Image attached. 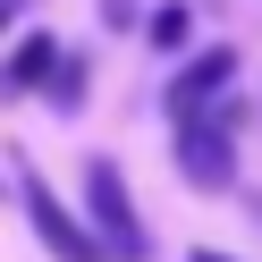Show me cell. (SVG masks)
Here are the masks:
<instances>
[{
    "mask_svg": "<svg viewBox=\"0 0 262 262\" xmlns=\"http://www.w3.org/2000/svg\"><path fill=\"white\" fill-rule=\"evenodd\" d=\"M178 169L194 186H228L237 178V102H203L178 119Z\"/></svg>",
    "mask_w": 262,
    "mask_h": 262,
    "instance_id": "obj_1",
    "label": "cell"
},
{
    "mask_svg": "<svg viewBox=\"0 0 262 262\" xmlns=\"http://www.w3.org/2000/svg\"><path fill=\"white\" fill-rule=\"evenodd\" d=\"M85 211H93V237L110 245V262H144V254H152V245H144L136 203H127L119 161H85Z\"/></svg>",
    "mask_w": 262,
    "mask_h": 262,
    "instance_id": "obj_2",
    "label": "cell"
},
{
    "mask_svg": "<svg viewBox=\"0 0 262 262\" xmlns=\"http://www.w3.org/2000/svg\"><path fill=\"white\" fill-rule=\"evenodd\" d=\"M26 220H34V237L51 245L59 262H110V245L93 237V228H76V220H68V203H59L42 178H26Z\"/></svg>",
    "mask_w": 262,
    "mask_h": 262,
    "instance_id": "obj_3",
    "label": "cell"
},
{
    "mask_svg": "<svg viewBox=\"0 0 262 262\" xmlns=\"http://www.w3.org/2000/svg\"><path fill=\"white\" fill-rule=\"evenodd\" d=\"M228 85H237V51H228V42H211V51H194L186 68L169 76V119H186V110H203V102H220Z\"/></svg>",
    "mask_w": 262,
    "mask_h": 262,
    "instance_id": "obj_4",
    "label": "cell"
},
{
    "mask_svg": "<svg viewBox=\"0 0 262 262\" xmlns=\"http://www.w3.org/2000/svg\"><path fill=\"white\" fill-rule=\"evenodd\" d=\"M51 68H59V42H51V34H26L17 51H9V68H0V102H17V93L51 85Z\"/></svg>",
    "mask_w": 262,
    "mask_h": 262,
    "instance_id": "obj_5",
    "label": "cell"
},
{
    "mask_svg": "<svg viewBox=\"0 0 262 262\" xmlns=\"http://www.w3.org/2000/svg\"><path fill=\"white\" fill-rule=\"evenodd\" d=\"M51 102H59V110L85 102V59H59V68H51Z\"/></svg>",
    "mask_w": 262,
    "mask_h": 262,
    "instance_id": "obj_6",
    "label": "cell"
},
{
    "mask_svg": "<svg viewBox=\"0 0 262 262\" xmlns=\"http://www.w3.org/2000/svg\"><path fill=\"white\" fill-rule=\"evenodd\" d=\"M152 42L178 51V42H186V9H161V17H152Z\"/></svg>",
    "mask_w": 262,
    "mask_h": 262,
    "instance_id": "obj_7",
    "label": "cell"
},
{
    "mask_svg": "<svg viewBox=\"0 0 262 262\" xmlns=\"http://www.w3.org/2000/svg\"><path fill=\"white\" fill-rule=\"evenodd\" d=\"M26 17V0H0V34H9V26H17Z\"/></svg>",
    "mask_w": 262,
    "mask_h": 262,
    "instance_id": "obj_8",
    "label": "cell"
},
{
    "mask_svg": "<svg viewBox=\"0 0 262 262\" xmlns=\"http://www.w3.org/2000/svg\"><path fill=\"white\" fill-rule=\"evenodd\" d=\"M194 262H228V254H211V245H203V254H194Z\"/></svg>",
    "mask_w": 262,
    "mask_h": 262,
    "instance_id": "obj_9",
    "label": "cell"
}]
</instances>
